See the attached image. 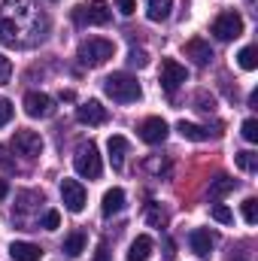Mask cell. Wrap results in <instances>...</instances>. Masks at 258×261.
I'll return each instance as SVG.
<instances>
[{"instance_id":"obj_12","label":"cell","mask_w":258,"mask_h":261,"mask_svg":"<svg viewBox=\"0 0 258 261\" xmlns=\"http://www.w3.org/2000/svg\"><path fill=\"white\" fill-rule=\"evenodd\" d=\"M110 119L107 107H100V100H85L76 107V122L79 125H104Z\"/></svg>"},{"instance_id":"obj_16","label":"cell","mask_w":258,"mask_h":261,"mask_svg":"<svg viewBox=\"0 0 258 261\" xmlns=\"http://www.w3.org/2000/svg\"><path fill=\"white\" fill-rule=\"evenodd\" d=\"M107 149H110V164H113V170H122L125 167V155H128V140L125 137H110V143H107Z\"/></svg>"},{"instance_id":"obj_18","label":"cell","mask_w":258,"mask_h":261,"mask_svg":"<svg viewBox=\"0 0 258 261\" xmlns=\"http://www.w3.org/2000/svg\"><path fill=\"white\" fill-rule=\"evenodd\" d=\"M122 206H125V192H122V189H110V192L104 195V206H100V213L110 219V216L122 213Z\"/></svg>"},{"instance_id":"obj_35","label":"cell","mask_w":258,"mask_h":261,"mask_svg":"<svg viewBox=\"0 0 258 261\" xmlns=\"http://www.w3.org/2000/svg\"><path fill=\"white\" fill-rule=\"evenodd\" d=\"M0 167H6V170H15V164H12V161L3 155V149H0Z\"/></svg>"},{"instance_id":"obj_20","label":"cell","mask_w":258,"mask_h":261,"mask_svg":"<svg viewBox=\"0 0 258 261\" xmlns=\"http://www.w3.org/2000/svg\"><path fill=\"white\" fill-rule=\"evenodd\" d=\"M149 252H152V237H146V234H140L134 243H131L128 249V261H146L149 258Z\"/></svg>"},{"instance_id":"obj_17","label":"cell","mask_w":258,"mask_h":261,"mask_svg":"<svg viewBox=\"0 0 258 261\" xmlns=\"http://www.w3.org/2000/svg\"><path fill=\"white\" fill-rule=\"evenodd\" d=\"M85 243H88L85 231H70V234L64 237V246H61V252H64L67 258H79V255L85 252Z\"/></svg>"},{"instance_id":"obj_10","label":"cell","mask_w":258,"mask_h":261,"mask_svg":"<svg viewBox=\"0 0 258 261\" xmlns=\"http://www.w3.org/2000/svg\"><path fill=\"white\" fill-rule=\"evenodd\" d=\"M85 189H82V182H76V179H61V200H64V206L70 213H82L85 210Z\"/></svg>"},{"instance_id":"obj_22","label":"cell","mask_w":258,"mask_h":261,"mask_svg":"<svg viewBox=\"0 0 258 261\" xmlns=\"http://www.w3.org/2000/svg\"><path fill=\"white\" fill-rule=\"evenodd\" d=\"M173 9V0H146V15L152 21H164Z\"/></svg>"},{"instance_id":"obj_14","label":"cell","mask_w":258,"mask_h":261,"mask_svg":"<svg viewBox=\"0 0 258 261\" xmlns=\"http://www.w3.org/2000/svg\"><path fill=\"white\" fill-rule=\"evenodd\" d=\"M186 58H192L197 67H207L213 61V49H210V43L207 40H200V37H194L186 43Z\"/></svg>"},{"instance_id":"obj_5","label":"cell","mask_w":258,"mask_h":261,"mask_svg":"<svg viewBox=\"0 0 258 261\" xmlns=\"http://www.w3.org/2000/svg\"><path fill=\"white\" fill-rule=\"evenodd\" d=\"M110 3L107 0H91V3H82L76 12H73V21L88 28V24H107L110 21Z\"/></svg>"},{"instance_id":"obj_37","label":"cell","mask_w":258,"mask_h":261,"mask_svg":"<svg viewBox=\"0 0 258 261\" xmlns=\"http://www.w3.org/2000/svg\"><path fill=\"white\" fill-rule=\"evenodd\" d=\"M9 195V186H6V182H3V179H0V200H3V197Z\"/></svg>"},{"instance_id":"obj_34","label":"cell","mask_w":258,"mask_h":261,"mask_svg":"<svg viewBox=\"0 0 258 261\" xmlns=\"http://www.w3.org/2000/svg\"><path fill=\"white\" fill-rule=\"evenodd\" d=\"M116 9H119L122 15H134V9H137V0H116Z\"/></svg>"},{"instance_id":"obj_1","label":"cell","mask_w":258,"mask_h":261,"mask_svg":"<svg viewBox=\"0 0 258 261\" xmlns=\"http://www.w3.org/2000/svg\"><path fill=\"white\" fill-rule=\"evenodd\" d=\"M46 15H40V9L31 0H3L0 6V43L3 46H15V49H28L43 43L46 37Z\"/></svg>"},{"instance_id":"obj_8","label":"cell","mask_w":258,"mask_h":261,"mask_svg":"<svg viewBox=\"0 0 258 261\" xmlns=\"http://www.w3.org/2000/svg\"><path fill=\"white\" fill-rule=\"evenodd\" d=\"M213 34L219 37V40H237L240 34H243V18H240V12H222L216 21H213Z\"/></svg>"},{"instance_id":"obj_6","label":"cell","mask_w":258,"mask_h":261,"mask_svg":"<svg viewBox=\"0 0 258 261\" xmlns=\"http://www.w3.org/2000/svg\"><path fill=\"white\" fill-rule=\"evenodd\" d=\"M183 82H189V70L179 64V61H173V58H164L161 61V88L167 94H176V88Z\"/></svg>"},{"instance_id":"obj_11","label":"cell","mask_w":258,"mask_h":261,"mask_svg":"<svg viewBox=\"0 0 258 261\" xmlns=\"http://www.w3.org/2000/svg\"><path fill=\"white\" fill-rule=\"evenodd\" d=\"M140 140L149 143V146L164 143V140H167V122H164L161 116H149V119H143V125H140Z\"/></svg>"},{"instance_id":"obj_2","label":"cell","mask_w":258,"mask_h":261,"mask_svg":"<svg viewBox=\"0 0 258 261\" xmlns=\"http://www.w3.org/2000/svg\"><path fill=\"white\" fill-rule=\"evenodd\" d=\"M104 91H107V97H113L116 103H134V100H140V94H143L140 82H137L131 73H110V76L104 79Z\"/></svg>"},{"instance_id":"obj_30","label":"cell","mask_w":258,"mask_h":261,"mask_svg":"<svg viewBox=\"0 0 258 261\" xmlns=\"http://www.w3.org/2000/svg\"><path fill=\"white\" fill-rule=\"evenodd\" d=\"M240 134H243V140H246V143H258V122H255V119H246V122H243V128H240Z\"/></svg>"},{"instance_id":"obj_33","label":"cell","mask_w":258,"mask_h":261,"mask_svg":"<svg viewBox=\"0 0 258 261\" xmlns=\"http://www.w3.org/2000/svg\"><path fill=\"white\" fill-rule=\"evenodd\" d=\"M9 76H12V61H9L6 55H0V85H6Z\"/></svg>"},{"instance_id":"obj_25","label":"cell","mask_w":258,"mask_h":261,"mask_svg":"<svg viewBox=\"0 0 258 261\" xmlns=\"http://www.w3.org/2000/svg\"><path fill=\"white\" fill-rule=\"evenodd\" d=\"M243 219H246V225H255L258 222V200L255 197H246L243 200Z\"/></svg>"},{"instance_id":"obj_4","label":"cell","mask_w":258,"mask_h":261,"mask_svg":"<svg viewBox=\"0 0 258 261\" xmlns=\"http://www.w3.org/2000/svg\"><path fill=\"white\" fill-rule=\"evenodd\" d=\"M73 167H76V173L85 176V179H97V176H100L104 164H100V152H97V146H94L91 140L82 143V146L76 149V155H73Z\"/></svg>"},{"instance_id":"obj_26","label":"cell","mask_w":258,"mask_h":261,"mask_svg":"<svg viewBox=\"0 0 258 261\" xmlns=\"http://www.w3.org/2000/svg\"><path fill=\"white\" fill-rule=\"evenodd\" d=\"M213 219L222 222V225H231V222H234V213H231L225 203H213Z\"/></svg>"},{"instance_id":"obj_27","label":"cell","mask_w":258,"mask_h":261,"mask_svg":"<svg viewBox=\"0 0 258 261\" xmlns=\"http://www.w3.org/2000/svg\"><path fill=\"white\" fill-rule=\"evenodd\" d=\"M146 219H149V225H155V228H161V225L167 222V216H164V210H158V203H149Z\"/></svg>"},{"instance_id":"obj_28","label":"cell","mask_w":258,"mask_h":261,"mask_svg":"<svg viewBox=\"0 0 258 261\" xmlns=\"http://www.w3.org/2000/svg\"><path fill=\"white\" fill-rule=\"evenodd\" d=\"M128 64L137 67V70H143V67L149 64V55H146V49H131V52H128Z\"/></svg>"},{"instance_id":"obj_19","label":"cell","mask_w":258,"mask_h":261,"mask_svg":"<svg viewBox=\"0 0 258 261\" xmlns=\"http://www.w3.org/2000/svg\"><path fill=\"white\" fill-rule=\"evenodd\" d=\"M234 189H237V182H234L231 176H216V179L210 182V200H216V203H219L222 197L231 195Z\"/></svg>"},{"instance_id":"obj_23","label":"cell","mask_w":258,"mask_h":261,"mask_svg":"<svg viewBox=\"0 0 258 261\" xmlns=\"http://www.w3.org/2000/svg\"><path fill=\"white\" fill-rule=\"evenodd\" d=\"M237 64L243 67V70H255L258 67V49L255 46H243L240 55H237Z\"/></svg>"},{"instance_id":"obj_7","label":"cell","mask_w":258,"mask_h":261,"mask_svg":"<svg viewBox=\"0 0 258 261\" xmlns=\"http://www.w3.org/2000/svg\"><path fill=\"white\" fill-rule=\"evenodd\" d=\"M12 152H18L24 158H37V155H43V137L37 130H15L12 134Z\"/></svg>"},{"instance_id":"obj_15","label":"cell","mask_w":258,"mask_h":261,"mask_svg":"<svg viewBox=\"0 0 258 261\" xmlns=\"http://www.w3.org/2000/svg\"><path fill=\"white\" fill-rule=\"evenodd\" d=\"M9 258L12 261H40L43 258V249L37 243H28V240H15L9 246Z\"/></svg>"},{"instance_id":"obj_21","label":"cell","mask_w":258,"mask_h":261,"mask_svg":"<svg viewBox=\"0 0 258 261\" xmlns=\"http://www.w3.org/2000/svg\"><path fill=\"white\" fill-rule=\"evenodd\" d=\"M176 130L186 137V140H194V143H203V140H210V128H203V125H194V122H179Z\"/></svg>"},{"instance_id":"obj_24","label":"cell","mask_w":258,"mask_h":261,"mask_svg":"<svg viewBox=\"0 0 258 261\" xmlns=\"http://www.w3.org/2000/svg\"><path fill=\"white\" fill-rule=\"evenodd\" d=\"M234 158H237V167H240V170H246V173H255L258 170V155L255 152H237Z\"/></svg>"},{"instance_id":"obj_29","label":"cell","mask_w":258,"mask_h":261,"mask_svg":"<svg viewBox=\"0 0 258 261\" xmlns=\"http://www.w3.org/2000/svg\"><path fill=\"white\" fill-rule=\"evenodd\" d=\"M194 103H197L200 113H213V110H216V100H213L207 91H197V94H194Z\"/></svg>"},{"instance_id":"obj_36","label":"cell","mask_w":258,"mask_h":261,"mask_svg":"<svg viewBox=\"0 0 258 261\" xmlns=\"http://www.w3.org/2000/svg\"><path fill=\"white\" fill-rule=\"evenodd\" d=\"M94 261H107V243H100V246H97V258Z\"/></svg>"},{"instance_id":"obj_13","label":"cell","mask_w":258,"mask_h":261,"mask_svg":"<svg viewBox=\"0 0 258 261\" xmlns=\"http://www.w3.org/2000/svg\"><path fill=\"white\" fill-rule=\"evenodd\" d=\"M189 246H192V252L197 255V258L210 261V255H213V234L203 231V228H197V231L189 234Z\"/></svg>"},{"instance_id":"obj_32","label":"cell","mask_w":258,"mask_h":261,"mask_svg":"<svg viewBox=\"0 0 258 261\" xmlns=\"http://www.w3.org/2000/svg\"><path fill=\"white\" fill-rule=\"evenodd\" d=\"M12 116H15L12 103H9L6 97H0V128H3V125H9V122H12Z\"/></svg>"},{"instance_id":"obj_3","label":"cell","mask_w":258,"mask_h":261,"mask_svg":"<svg viewBox=\"0 0 258 261\" xmlns=\"http://www.w3.org/2000/svg\"><path fill=\"white\" fill-rule=\"evenodd\" d=\"M113 52H116V46H113L110 40H104V37H91V40L79 43L76 58H79V64H85V67H100V64H107V61L113 58Z\"/></svg>"},{"instance_id":"obj_9","label":"cell","mask_w":258,"mask_h":261,"mask_svg":"<svg viewBox=\"0 0 258 261\" xmlns=\"http://www.w3.org/2000/svg\"><path fill=\"white\" fill-rule=\"evenodd\" d=\"M24 113L31 119H49V116H55V100L43 91H28L24 94Z\"/></svg>"},{"instance_id":"obj_31","label":"cell","mask_w":258,"mask_h":261,"mask_svg":"<svg viewBox=\"0 0 258 261\" xmlns=\"http://www.w3.org/2000/svg\"><path fill=\"white\" fill-rule=\"evenodd\" d=\"M61 225V213L58 210H49L46 216H43V222H40V228H46V231H55Z\"/></svg>"}]
</instances>
